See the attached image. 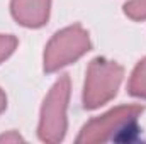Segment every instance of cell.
<instances>
[{
    "label": "cell",
    "instance_id": "6da1fadb",
    "mask_svg": "<svg viewBox=\"0 0 146 144\" xmlns=\"http://www.w3.org/2000/svg\"><path fill=\"white\" fill-rule=\"evenodd\" d=\"M145 112L143 105L127 104L110 108L109 112L90 119L76 136V143H117L129 141L131 134L138 131V120Z\"/></svg>",
    "mask_w": 146,
    "mask_h": 144
},
{
    "label": "cell",
    "instance_id": "7a4b0ae2",
    "mask_svg": "<svg viewBox=\"0 0 146 144\" xmlns=\"http://www.w3.org/2000/svg\"><path fill=\"white\" fill-rule=\"evenodd\" d=\"M72 95V80L70 75H61L54 85L49 88L48 95L42 100L39 124H37V137L39 141L48 144L61 143L68 131V104Z\"/></svg>",
    "mask_w": 146,
    "mask_h": 144
},
{
    "label": "cell",
    "instance_id": "3957f363",
    "mask_svg": "<svg viewBox=\"0 0 146 144\" xmlns=\"http://www.w3.org/2000/svg\"><path fill=\"white\" fill-rule=\"evenodd\" d=\"M124 80V68L117 63L107 59L104 56L94 58L85 73V83H83V108L85 110H95L109 104L117 95L119 87Z\"/></svg>",
    "mask_w": 146,
    "mask_h": 144
},
{
    "label": "cell",
    "instance_id": "277c9868",
    "mask_svg": "<svg viewBox=\"0 0 146 144\" xmlns=\"http://www.w3.org/2000/svg\"><path fill=\"white\" fill-rule=\"evenodd\" d=\"M92 49L88 31L82 24H73L54 32L48 41L42 54V68L46 73H56L78 61Z\"/></svg>",
    "mask_w": 146,
    "mask_h": 144
},
{
    "label": "cell",
    "instance_id": "5b68a950",
    "mask_svg": "<svg viewBox=\"0 0 146 144\" xmlns=\"http://www.w3.org/2000/svg\"><path fill=\"white\" fill-rule=\"evenodd\" d=\"M10 14L19 26L39 29L49 20L51 0H10Z\"/></svg>",
    "mask_w": 146,
    "mask_h": 144
},
{
    "label": "cell",
    "instance_id": "8992f818",
    "mask_svg": "<svg viewBox=\"0 0 146 144\" xmlns=\"http://www.w3.org/2000/svg\"><path fill=\"white\" fill-rule=\"evenodd\" d=\"M127 93L131 97L146 100V56L138 61L127 81Z\"/></svg>",
    "mask_w": 146,
    "mask_h": 144
},
{
    "label": "cell",
    "instance_id": "52a82bcc",
    "mask_svg": "<svg viewBox=\"0 0 146 144\" xmlns=\"http://www.w3.org/2000/svg\"><path fill=\"white\" fill-rule=\"evenodd\" d=\"M122 10L126 17L134 22L146 20V0H127L122 5Z\"/></svg>",
    "mask_w": 146,
    "mask_h": 144
},
{
    "label": "cell",
    "instance_id": "ba28073f",
    "mask_svg": "<svg viewBox=\"0 0 146 144\" xmlns=\"http://www.w3.org/2000/svg\"><path fill=\"white\" fill-rule=\"evenodd\" d=\"M19 39L12 34H0V65L7 61L17 49Z\"/></svg>",
    "mask_w": 146,
    "mask_h": 144
},
{
    "label": "cell",
    "instance_id": "9c48e42d",
    "mask_svg": "<svg viewBox=\"0 0 146 144\" xmlns=\"http://www.w3.org/2000/svg\"><path fill=\"white\" fill-rule=\"evenodd\" d=\"M24 141V137L19 134V131H9V132H5V134H2L0 136V143H22Z\"/></svg>",
    "mask_w": 146,
    "mask_h": 144
},
{
    "label": "cell",
    "instance_id": "30bf717a",
    "mask_svg": "<svg viewBox=\"0 0 146 144\" xmlns=\"http://www.w3.org/2000/svg\"><path fill=\"white\" fill-rule=\"evenodd\" d=\"M5 108H7V95H5V92L0 88V114H2Z\"/></svg>",
    "mask_w": 146,
    "mask_h": 144
}]
</instances>
